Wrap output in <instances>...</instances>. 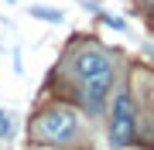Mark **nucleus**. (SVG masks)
Listing matches in <instances>:
<instances>
[{"label": "nucleus", "mask_w": 154, "mask_h": 150, "mask_svg": "<svg viewBox=\"0 0 154 150\" xmlns=\"http://www.w3.org/2000/svg\"><path fill=\"white\" fill-rule=\"evenodd\" d=\"M11 130H14V123L7 119V113L0 109V137H11Z\"/></svg>", "instance_id": "nucleus-5"}, {"label": "nucleus", "mask_w": 154, "mask_h": 150, "mask_svg": "<svg viewBox=\"0 0 154 150\" xmlns=\"http://www.w3.org/2000/svg\"><path fill=\"white\" fill-rule=\"evenodd\" d=\"M134 137V106H130V96L120 92L113 102V126H110V143L120 150L123 143H130Z\"/></svg>", "instance_id": "nucleus-1"}, {"label": "nucleus", "mask_w": 154, "mask_h": 150, "mask_svg": "<svg viewBox=\"0 0 154 150\" xmlns=\"http://www.w3.org/2000/svg\"><path fill=\"white\" fill-rule=\"evenodd\" d=\"M75 72L86 78H103V75H110V58L103 55V51H96V48H89V51H82V55L75 58Z\"/></svg>", "instance_id": "nucleus-3"}, {"label": "nucleus", "mask_w": 154, "mask_h": 150, "mask_svg": "<svg viewBox=\"0 0 154 150\" xmlns=\"http://www.w3.org/2000/svg\"><path fill=\"white\" fill-rule=\"evenodd\" d=\"M38 130H41V137H48V140H69L75 133V113L72 109H55V113H48V116H41Z\"/></svg>", "instance_id": "nucleus-2"}, {"label": "nucleus", "mask_w": 154, "mask_h": 150, "mask_svg": "<svg viewBox=\"0 0 154 150\" xmlns=\"http://www.w3.org/2000/svg\"><path fill=\"white\" fill-rule=\"evenodd\" d=\"M34 17H45V21H58V10H41V7H31Z\"/></svg>", "instance_id": "nucleus-6"}, {"label": "nucleus", "mask_w": 154, "mask_h": 150, "mask_svg": "<svg viewBox=\"0 0 154 150\" xmlns=\"http://www.w3.org/2000/svg\"><path fill=\"white\" fill-rule=\"evenodd\" d=\"M106 92H110V75H103V78H89L86 89H82V99H86V106H89L93 113H99V109H103Z\"/></svg>", "instance_id": "nucleus-4"}]
</instances>
